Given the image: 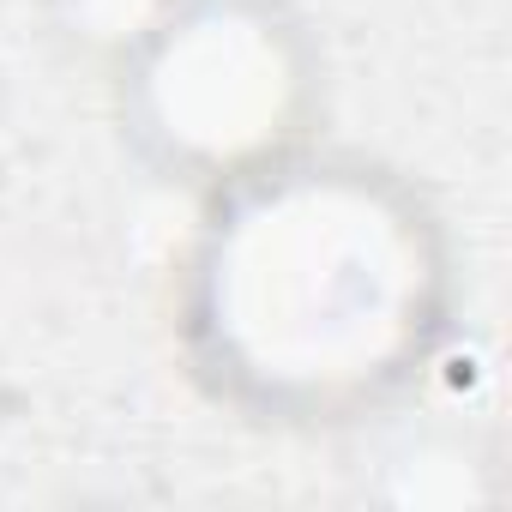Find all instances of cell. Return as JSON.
I'll use <instances>...</instances> for the list:
<instances>
[{
  "mask_svg": "<svg viewBox=\"0 0 512 512\" xmlns=\"http://www.w3.org/2000/svg\"><path fill=\"white\" fill-rule=\"evenodd\" d=\"M103 85L121 151L193 199L290 169L332 109L326 43L296 0H181Z\"/></svg>",
  "mask_w": 512,
  "mask_h": 512,
  "instance_id": "cell-1",
  "label": "cell"
},
{
  "mask_svg": "<svg viewBox=\"0 0 512 512\" xmlns=\"http://www.w3.org/2000/svg\"><path fill=\"white\" fill-rule=\"evenodd\" d=\"M175 7L181 0H37V25L67 67L109 79L151 43V31Z\"/></svg>",
  "mask_w": 512,
  "mask_h": 512,
  "instance_id": "cell-3",
  "label": "cell"
},
{
  "mask_svg": "<svg viewBox=\"0 0 512 512\" xmlns=\"http://www.w3.org/2000/svg\"><path fill=\"white\" fill-rule=\"evenodd\" d=\"M350 470V494L356 500H374V506H416V512H434V506H494L506 494V470H500V452L488 434L464 428V422H446V416H392L380 422L356 458L344 464Z\"/></svg>",
  "mask_w": 512,
  "mask_h": 512,
  "instance_id": "cell-2",
  "label": "cell"
}]
</instances>
